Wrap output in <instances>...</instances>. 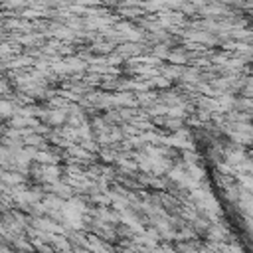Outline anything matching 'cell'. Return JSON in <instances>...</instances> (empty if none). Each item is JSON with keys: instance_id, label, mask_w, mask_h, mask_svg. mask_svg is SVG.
<instances>
[]
</instances>
